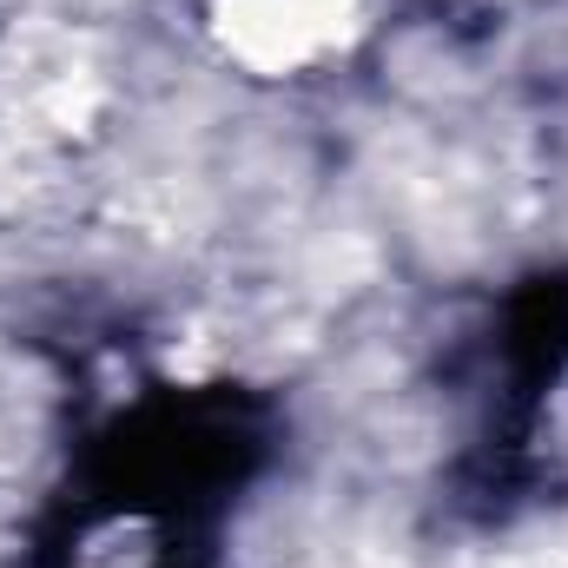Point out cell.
<instances>
[{"instance_id": "6da1fadb", "label": "cell", "mask_w": 568, "mask_h": 568, "mask_svg": "<svg viewBox=\"0 0 568 568\" xmlns=\"http://www.w3.org/2000/svg\"><path fill=\"white\" fill-rule=\"evenodd\" d=\"M371 0H205L212 47L252 80H297L364 33Z\"/></svg>"}]
</instances>
